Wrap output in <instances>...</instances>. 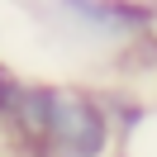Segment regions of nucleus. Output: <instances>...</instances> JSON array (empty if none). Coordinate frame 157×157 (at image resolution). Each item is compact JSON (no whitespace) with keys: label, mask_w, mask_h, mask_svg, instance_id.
Masks as SVG:
<instances>
[{"label":"nucleus","mask_w":157,"mask_h":157,"mask_svg":"<svg viewBox=\"0 0 157 157\" xmlns=\"http://www.w3.org/2000/svg\"><path fill=\"white\" fill-rule=\"evenodd\" d=\"M109 147H114V119H109V109L90 90L52 86L43 157H109Z\"/></svg>","instance_id":"obj_1"},{"label":"nucleus","mask_w":157,"mask_h":157,"mask_svg":"<svg viewBox=\"0 0 157 157\" xmlns=\"http://www.w3.org/2000/svg\"><path fill=\"white\" fill-rule=\"evenodd\" d=\"M24 90H29V81H19L10 67H0V124H10V119H14V109H19Z\"/></svg>","instance_id":"obj_2"}]
</instances>
